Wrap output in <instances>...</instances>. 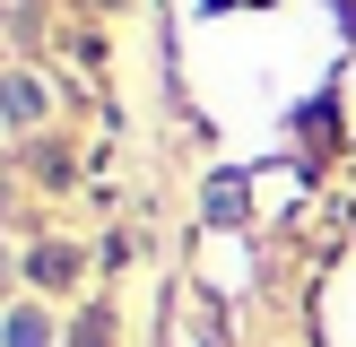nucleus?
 Masks as SVG:
<instances>
[{"label": "nucleus", "mask_w": 356, "mask_h": 347, "mask_svg": "<svg viewBox=\"0 0 356 347\" xmlns=\"http://www.w3.org/2000/svg\"><path fill=\"white\" fill-rule=\"evenodd\" d=\"M0 96H9V113H17V121H35V113H44V96H35L26 78H9V87H0Z\"/></svg>", "instance_id": "f257e3e1"}, {"label": "nucleus", "mask_w": 356, "mask_h": 347, "mask_svg": "<svg viewBox=\"0 0 356 347\" xmlns=\"http://www.w3.org/2000/svg\"><path fill=\"white\" fill-rule=\"evenodd\" d=\"M44 339H52L44 312H17V321H9V347H44Z\"/></svg>", "instance_id": "f03ea898"}]
</instances>
